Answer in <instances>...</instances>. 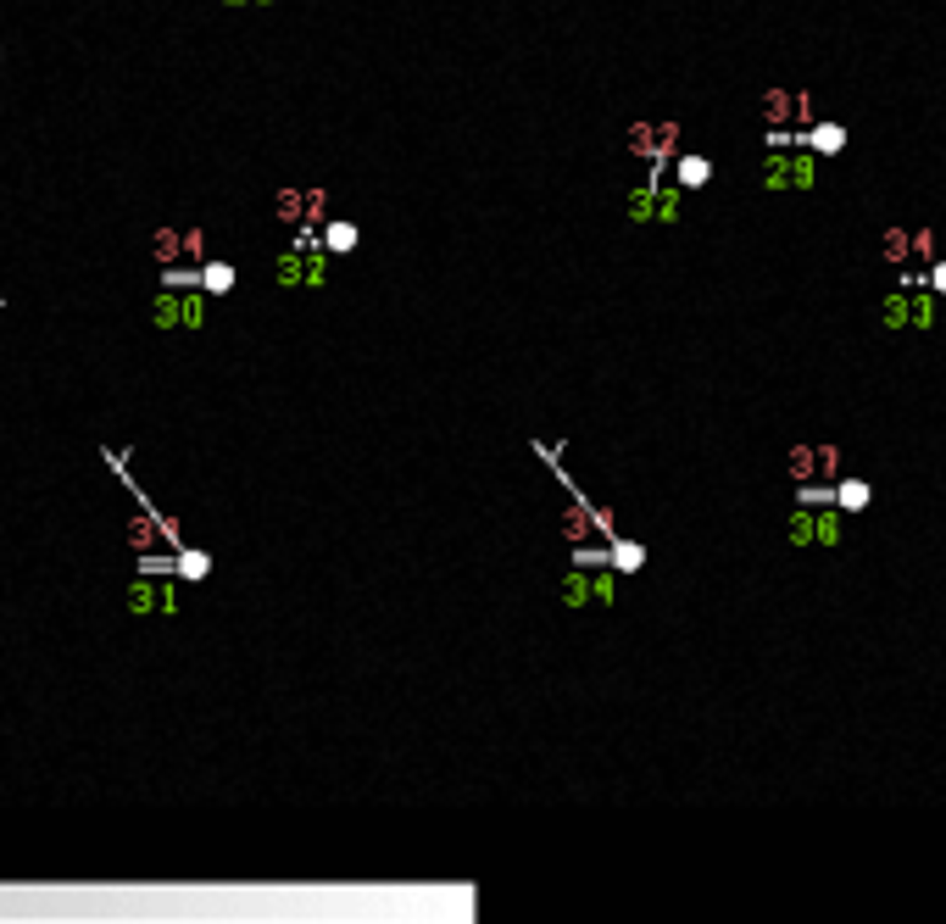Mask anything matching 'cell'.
<instances>
[{"label":"cell","instance_id":"6da1fadb","mask_svg":"<svg viewBox=\"0 0 946 924\" xmlns=\"http://www.w3.org/2000/svg\"><path fill=\"white\" fill-rule=\"evenodd\" d=\"M785 540L796 552H835L840 540H847V513L840 507H813V501H796L785 513Z\"/></svg>","mask_w":946,"mask_h":924},{"label":"cell","instance_id":"7a4b0ae2","mask_svg":"<svg viewBox=\"0 0 946 924\" xmlns=\"http://www.w3.org/2000/svg\"><path fill=\"white\" fill-rule=\"evenodd\" d=\"M818 184V156L802 145H774L763 156V190L768 195H807Z\"/></svg>","mask_w":946,"mask_h":924},{"label":"cell","instance_id":"3957f363","mask_svg":"<svg viewBox=\"0 0 946 924\" xmlns=\"http://www.w3.org/2000/svg\"><path fill=\"white\" fill-rule=\"evenodd\" d=\"M680 184L674 190H663V184H640L635 195H629V218L635 223H680Z\"/></svg>","mask_w":946,"mask_h":924},{"label":"cell","instance_id":"277c9868","mask_svg":"<svg viewBox=\"0 0 946 924\" xmlns=\"http://www.w3.org/2000/svg\"><path fill=\"white\" fill-rule=\"evenodd\" d=\"M273 273H279V284H290V290H312V284H323V257H318V245H296V251H284L279 262H273Z\"/></svg>","mask_w":946,"mask_h":924},{"label":"cell","instance_id":"5b68a950","mask_svg":"<svg viewBox=\"0 0 946 924\" xmlns=\"http://www.w3.org/2000/svg\"><path fill=\"white\" fill-rule=\"evenodd\" d=\"M674 145H680V123H635V129H629V151L646 156V162L674 156Z\"/></svg>","mask_w":946,"mask_h":924},{"label":"cell","instance_id":"8992f818","mask_svg":"<svg viewBox=\"0 0 946 924\" xmlns=\"http://www.w3.org/2000/svg\"><path fill=\"white\" fill-rule=\"evenodd\" d=\"M151 318H156L162 329H195V323L206 318V307H201L195 290H173V296H156Z\"/></svg>","mask_w":946,"mask_h":924},{"label":"cell","instance_id":"52a82bcc","mask_svg":"<svg viewBox=\"0 0 946 924\" xmlns=\"http://www.w3.org/2000/svg\"><path fill=\"white\" fill-rule=\"evenodd\" d=\"M763 112H768V129H780V123H813V95H785V90H768L763 95Z\"/></svg>","mask_w":946,"mask_h":924},{"label":"cell","instance_id":"ba28073f","mask_svg":"<svg viewBox=\"0 0 946 924\" xmlns=\"http://www.w3.org/2000/svg\"><path fill=\"white\" fill-rule=\"evenodd\" d=\"M273 212H279L284 223H318L323 218V190H284L279 201H273Z\"/></svg>","mask_w":946,"mask_h":924},{"label":"cell","instance_id":"9c48e42d","mask_svg":"<svg viewBox=\"0 0 946 924\" xmlns=\"http://www.w3.org/2000/svg\"><path fill=\"white\" fill-rule=\"evenodd\" d=\"M874 323H879V329H913V290H908V284L886 290L879 307H874Z\"/></svg>","mask_w":946,"mask_h":924},{"label":"cell","instance_id":"30bf717a","mask_svg":"<svg viewBox=\"0 0 946 924\" xmlns=\"http://www.w3.org/2000/svg\"><path fill=\"white\" fill-rule=\"evenodd\" d=\"M830 501L852 518V513H863L869 501H874V485H869V479H857V474H840L835 485H830Z\"/></svg>","mask_w":946,"mask_h":924},{"label":"cell","instance_id":"8fae6325","mask_svg":"<svg viewBox=\"0 0 946 924\" xmlns=\"http://www.w3.org/2000/svg\"><path fill=\"white\" fill-rule=\"evenodd\" d=\"M129 607L134 613H173L179 607V596L167 591V585H156V579H145V585H134V596H129Z\"/></svg>","mask_w":946,"mask_h":924},{"label":"cell","instance_id":"7c38bea8","mask_svg":"<svg viewBox=\"0 0 946 924\" xmlns=\"http://www.w3.org/2000/svg\"><path fill=\"white\" fill-rule=\"evenodd\" d=\"M785 474H791V485H818V446H791L785 451Z\"/></svg>","mask_w":946,"mask_h":924},{"label":"cell","instance_id":"4fadbf2b","mask_svg":"<svg viewBox=\"0 0 946 924\" xmlns=\"http://www.w3.org/2000/svg\"><path fill=\"white\" fill-rule=\"evenodd\" d=\"M879 262H891V267H908L913 262V245H908V228H886V235H879Z\"/></svg>","mask_w":946,"mask_h":924},{"label":"cell","instance_id":"5bb4252c","mask_svg":"<svg viewBox=\"0 0 946 924\" xmlns=\"http://www.w3.org/2000/svg\"><path fill=\"white\" fill-rule=\"evenodd\" d=\"M674 179H680V190H702V184L712 179V162H707V156H680Z\"/></svg>","mask_w":946,"mask_h":924},{"label":"cell","instance_id":"9a60e30c","mask_svg":"<svg viewBox=\"0 0 946 924\" xmlns=\"http://www.w3.org/2000/svg\"><path fill=\"white\" fill-rule=\"evenodd\" d=\"M835 479H840V446L818 440V485H835Z\"/></svg>","mask_w":946,"mask_h":924},{"label":"cell","instance_id":"2e32d148","mask_svg":"<svg viewBox=\"0 0 946 924\" xmlns=\"http://www.w3.org/2000/svg\"><path fill=\"white\" fill-rule=\"evenodd\" d=\"M613 569H618V574H635V569H646V546H635V540H618V546H613Z\"/></svg>","mask_w":946,"mask_h":924},{"label":"cell","instance_id":"e0dca14e","mask_svg":"<svg viewBox=\"0 0 946 924\" xmlns=\"http://www.w3.org/2000/svg\"><path fill=\"white\" fill-rule=\"evenodd\" d=\"M908 245H913V262L918 267H930L941 251H935V228H908Z\"/></svg>","mask_w":946,"mask_h":924},{"label":"cell","instance_id":"ac0fdd59","mask_svg":"<svg viewBox=\"0 0 946 924\" xmlns=\"http://www.w3.org/2000/svg\"><path fill=\"white\" fill-rule=\"evenodd\" d=\"M562 601H568V607H584V601H596V579H584V574H568V585H562Z\"/></svg>","mask_w":946,"mask_h":924},{"label":"cell","instance_id":"d6986e66","mask_svg":"<svg viewBox=\"0 0 946 924\" xmlns=\"http://www.w3.org/2000/svg\"><path fill=\"white\" fill-rule=\"evenodd\" d=\"M201 284H206V290H235V267H228V262L201 267Z\"/></svg>","mask_w":946,"mask_h":924},{"label":"cell","instance_id":"ffe728a7","mask_svg":"<svg viewBox=\"0 0 946 924\" xmlns=\"http://www.w3.org/2000/svg\"><path fill=\"white\" fill-rule=\"evenodd\" d=\"M129 540L139 546V552H151V546L162 540V530H156V523H151V518H134V523H129Z\"/></svg>","mask_w":946,"mask_h":924},{"label":"cell","instance_id":"44dd1931","mask_svg":"<svg viewBox=\"0 0 946 924\" xmlns=\"http://www.w3.org/2000/svg\"><path fill=\"white\" fill-rule=\"evenodd\" d=\"M562 530H568V540H584V535H591V513H584V507H568V513H562Z\"/></svg>","mask_w":946,"mask_h":924},{"label":"cell","instance_id":"7402d4cb","mask_svg":"<svg viewBox=\"0 0 946 924\" xmlns=\"http://www.w3.org/2000/svg\"><path fill=\"white\" fill-rule=\"evenodd\" d=\"M323 240H329V251H351V245H356V228H351V223H329Z\"/></svg>","mask_w":946,"mask_h":924},{"label":"cell","instance_id":"603a6c76","mask_svg":"<svg viewBox=\"0 0 946 924\" xmlns=\"http://www.w3.org/2000/svg\"><path fill=\"white\" fill-rule=\"evenodd\" d=\"M179 251H184V240L173 235V228H162V235H156V257H162V262H173Z\"/></svg>","mask_w":946,"mask_h":924},{"label":"cell","instance_id":"cb8c5ba5","mask_svg":"<svg viewBox=\"0 0 946 924\" xmlns=\"http://www.w3.org/2000/svg\"><path fill=\"white\" fill-rule=\"evenodd\" d=\"M179 569H184V579H201L206 569H212V562H206V552H184V557H179Z\"/></svg>","mask_w":946,"mask_h":924},{"label":"cell","instance_id":"d4e9b609","mask_svg":"<svg viewBox=\"0 0 946 924\" xmlns=\"http://www.w3.org/2000/svg\"><path fill=\"white\" fill-rule=\"evenodd\" d=\"M924 284L935 290V296H946V257H935L930 267H924Z\"/></svg>","mask_w":946,"mask_h":924},{"label":"cell","instance_id":"484cf974","mask_svg":"<svg viewBox=\"0 0 946 924\" xmlns=\"http://www.w3.org/2000/svg\"><path fill=\"white\" fill-rule=\"evenodd\" d=\"M167 284H173V290H195L201 273H195V267H167Z\"/></svg>","mask_w":946,"mask_h":924},{"label":"cell","instance_id":"4316f807","mask_svg":"<svg viewBox=\"0 0 946 924\" xmlns=\"http://www.w3.org/2000/svg\"><path fill=\"white\" fill-rule=\"evenodd\" d=\"M596 601H613V574H596Z\"/></svg>","mask_w":946,"mask_h":924}]
</instances>
